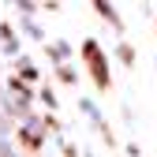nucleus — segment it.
I'll return each instance as SVG.
<instances>
[{
    "label": "nucleus",
    "instance_id": "f257e3e1",
    "mask_svg": "<svg viewBox=\"0 0 157 157\" xmlns=\"http://www.w3.org/2000/svg\"><path fill=\"white\" fill-rule=\"evenodd\" d=\"M82 56H86V64H90V75H94V82H97V90H109V64H105V56H101V49H97V41H86L82 45Z\"/></svg>",
    "mask_w": 157,
    "mask_h": 157
},
{
    "label": "nucleus",
    "instance_id": "f03ea898",
    "mask_svg": "<svg viewBox=\"0 0 157 157\" xmlns=\"http://www.w3.org/2000/svg\"><path fill=\"white\" fill-rule=\"evenodd\" d=\"M94 8H97V15H105L109 23H116V15H112V8H109V4H94Z\"/></svg>",
    "mask_w": 157,
    "mask_h": 157
}]
</instances>
